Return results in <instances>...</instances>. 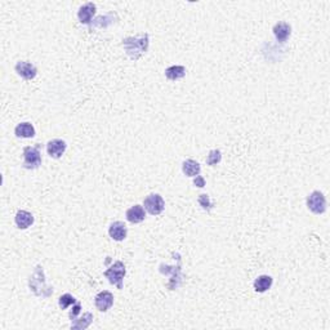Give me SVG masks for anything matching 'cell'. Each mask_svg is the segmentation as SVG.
<instances>
[{
    "label": "cell",
    "instance_id": "cell-24",
    "mask_svg": "<svg viewBox=\"0 0 330 330\" xmlns=\"http://www.w3.org/2000/svg\"><path fill=\"white\" fill-rule=\"evenodd\" d=\"M197 201H199V204L201 205V208H203L204 211L211 212L212 209H213V203H212L211 197H209V195H207V194H201V195H199Z\"/></svg>",
    "mask_w": 330,
    "mask_h": 330
},
{
    "label": "cell",
    "instance_id": "cell-5",
    "mask_svg": "<svg viewBox=\"0 0 330 330\" xmlns=\"http://www.w3.org/2000/svg\"><path fill=\"white\" fill-rule=\"evenodd\" d=\"M307 208L313 214H323L327 211V199L323 193L313 191L307 197Z\"/></svg>",
    "mask_w": 330,
    "mask_h": 330
},
{
    "label": "cell",
    "instance_id": "cell-19",
    "mask_svg": "<svg viewBox=\"0 0 330 330\" xmlns=\"http://www.w3.org/2000/svg\"><path fill=\"white\" fill-rule=\"evenodd\" d=\"M93 321V315H92L91 312H85L83 315V317H80V319H74L71 320V329L73 330H83L87 329L89 325Z\"/></svg>",
    "mask_w": 330,
    "mask_h": 330
},
{
    "label": "cell",
    "instance_id": "cell-8",
    "mask_svg": "<svg viewBox=\"0 0 330 330\" xmlns=\"http://www.w3.org/2000/svg\"><path fill=\"white\" fill-rule=\"evenodd\" d=\"M95 305L101 312L109 311L114 305V294L107 291L98 293L95 298Z\"/></svg>",
    "mask_w": 330,
    "mask_h": 330
},
{
    "label": "cell",
    "instance_id": "cell-9",
    "mask_svg": "<svg viewBox=\"0 0 330 330\" xmlns=\"http://www.w3.org/2000/svg\"><path fill=\"white\" fill-rule=\"evenodd\" d=\"M160 272H161L163 275H169V273H172L171 283L168 284V288H169L171 291H175V288H178V284L175 283V280H177L178 283L181 284V263H179L177 267H171V266H167V265H160Z\"/></svg>",
    "mask_w": 330,
    "mask_h": 330
},
{
    "label": "cell",
    "instance_id": "cell-12",
    "mask_svg": "<svg viewBox=\"0 0 330 330\" xmlns=\"http://www.w3.org/2000/svg\"><path fill=\"white\" fill-rule=\"evenodd\" d=\"M127 233H128V230L124 222L116 221V222H113V223L110 225L109 235H110V237H111L113 240H115V241H123V240H125Z\"/></svg>",
    "mask_w": 330,
    "mask_h": 330
},
{
    "label": "cell",
    "instance_id": "cell-21",
    "mask_svg": "<svg viewBox=\"0 0 330 330\" xmlns=\"http://www.w3.org/2000/svg\"><path fill=\"white\" fill-rule=\"evenodd\" d=\"M114 17H115L114 13H109V15H106V16H101V17H98V19H96L95 21L92 22L91 27L92 29H93V27H95V29H106L107 26L113 25Z\"/></svg>",
    "mask_w": 330,
    "mask_h": 330
},
{
    "label": "cell",
    "instance_id": "cell-20",
    "mask_svg": "<svg viewBox=\"0 0 330 330\" xmlns=\"http://www.w3.org/2000/svg\"><path fill=\"white\" fill-rule=\"evenodd\" d=\"M185 75H186L185 66L175 65L171 66V67H168V69L165 70V77H167V79L172 80V81L182 79V78H185Z\"/></svg>",
    "mask_w": 330,
    "mask_h": 330
},
{
    "label": "cell",
    "instance_id": "cell-7",
    "mask_svg": "<svg viewBox=\"0 0 330 330\" xmlns=\"http://www.w3.org/2000/svg\"><path fill=\"white\" fill-rule=\"evenodd\" d=\"M16 73L19 74L22 79L33 80L38 75V69L33 63L27 61H19L16 63Z\"/></svg>",
    "mask_w": 330,
    "mask_h": 330
},
{
    "label": "cell",
    "instance_id": "cell-6",
    "mask_svg": "<svg viewBox=\"0 0 330 330\" xmlns=\"http://www.w3.org/2000/svg\"><path fill=\"white\" fill-rule=\"evenodd\" d=\"M143 205H145L146 211L151 215H159L163 213L164 208H165V201L159 194H150L143 200Z\"/></svg>",
    "mask_w": 330,
    "mask_h": 330
},
{
    "label": "cell",
    "instance_id": "cell-17",
    "mask_svg": "<svg viewBox=\"0 0 330 330\" xmlns=\"http://www.w3.org/2000/svg\"><path fill=\"white\" fill-rule=\"evenodd\" d=\"M182 171H183V173L187 177H196V175H200L201 167H200V164L197 161H195V160L187 159L182 164Z\"/></svg>",
    "mask_w": 330,
    "mask_h": 330
},
{
    "label": "cell",
    "instance_id": "cell-10",
    "mask_svg": "<svg viewBox=\"0 0 330 330\" xmlns=\"http://www.w3.org/2000/svg\"><path fill=\"white\" fill-rule=\"evenodd\" d=\"M96 4L95 3H85L84 5L79 8L78 12V19H79L80 23L83 25H91L93 16L96 15Z\"/></svg>",
    "mask_w": 330,
    "mask_h": 330
},
{
    "label": "cell",
    "instance_id": "cell-1",
    "mask_svg": "<svg viewBox=\"0 0 330 330\" xmlns=\"http://www.w3.org/2000/svg\"><path fill=\"white\" fill-rule=\"evenodd\" d=\"M150 45V37L149 34H139L137 37H129L123 40V47L127 52V55L132 59H139L142 56L145 55Z\"/></svg>",
    "mask_w": 330,
    "mask_h": 330
},
{
    "label": "cell",
    "instance_id": "cell-2",
    "mask_svg": "<svg viewBox=\"0 0 330 330\" xmlns=\"http://www.w3.org/2000/svg\"><path fill=\"white\" fill-rule=\"evenodd\" d=\"M29 288L37 297L41 298V299H47L53 294V288L47 285L45 283V273L40 265L35 267L33 275L30 276Z\"/></svg>",
    "mask_w": 330,
    "mask_h": 330
},
{
    "label": "cell",
    "instance_id": "cell-18",
    "mask_svg": "<svg viewBox=\"0 0 330 330\" xmlns=\"http://www.w3.org/2000/svg\"><path fill=\"white\" fill-rule=\"evenodd\" d=\"M272 283H273V279L269 275H261L258 276L255 281H254V289L258 293H265L272 287Z\"/></svg>",
    "mask_w": 330,
    "mask_h": 330
},
{
    "label": "cell",
    "instance_id": "cell-15",
    "mask_svg": "<svg viewBox=\"0 0 330 330\" xmlns=\"http://www.w3.org/2000/svg\"><path fill=\"white\" fill-rule=\"evenodd\" d=\"M15 222L19 230H26L34 223V215L27 211H19L16 214Z\"/></svg>",
    "mask_w": 330,
    "mask_h": 330
},
{
    "label": "cell",
    "instance_id": "cell-13",
    "mask_svg": "<svg viewBox=\"0 0 330 330\" xmlns=\"http://www.w3.org/2000/svg\"><path fill=\"white\" fill-rule=\"evenodd\" d=\"M272 31H273V35H275L277 41H280V43H285V41L291 38V27L289 23H287V22H277V23L273 26Z\"/></svg>",
    "mask_w": 330,
    "mask_h": 330
},
{
    "label": "cell",
    "instance_id": "cell-16",
    "mask_svg": "<svg viewBox=\"0 0 330 330\" xmlns=\"http://www.w3.org/2000/svg\"><path fill=\"white\" fill-rule=\"evenodd\" d=\"M15 135L19 138H33L35 137V128L31 123H19L15 129Z\"/></svg>",
    "mask_w": 330,
    "mask_h": 330
},
{
    "label": "cell",
    "instance_id": "cell-4",
    "mask_svg": "<svg viewBox=\"0 0 330 330\" xmlns=\"http://www.w3.org/2000/svg\"><path fill=\"white\" fill-rule=\"evenodd\" d=\"M41 165V154L38 146H27L23 149V168L38 169Z\"/></svg>",
    "mask_w": 330,
    "mask_h": 330
},
{
    "label": "cell",
    "instance_id": "cell-23",
    "mask_svg": "<svg viewBox=\"0 0 330 330\" xmlns=\"http://www.w3.org/2000/svg\"><path fill=\"white\" fill-rule=\"evenodd\" d=\"M77 302H78L77 299H75L71 294H63V295L59 297L58 305H59V307H61V310H66L69 306L75 305Z\"/></svg>",
    "mask_w": 330,
    "mask_h": 330
},
{
    "label": "cell",
    "instance_id": "cell-3",
    "mask_svg": "<svg viewBox=\"0 0 330 330\" xmlns=\"http://www.w3.org/2000/svg\"><path fill=\"white\" fill-rule=\"evenodd\" d=\"M127 275V270H125V266H124L123 262L116 261L114 263L109 270L105 271V276L109 279L110 284L113 285H116V288L119 291L123 289V281L124 277Z\"/></svg>",
    "mask_w": 330,
    "mask_h": 330
},
{
    "label": "cell",
    "instance_id": "cell-26",
    "mask_svg": "<svg viewBox=\"0 0 330 330\" xmlns=\"http://www.w3.org/2000/svg\"><path fill=\"white\" fill-rule=\"evenodd\" d=\"M194 185H195L196 187L203 189V187H205V179H204V177H201V175H196L195 179H194Z\"/></svg>",
    "mask_w": 330,
    "mask_h": 330
},
{
    "label": "cell",
    "instance_id": "cell-11",
    "mask_svg": "<svg viewBox=\"0 0 330 330\" xmlns=\"http://www.w3.org/2000/svg\"><path fill=\"white\" fill-rule=\"evenodd\" d=\"M67 145L63 139H52L47 143V153L48 155L53 159H59L65 154Z\"/></svg>",
    "mask_w": 330,
    "mask_h": 330
},
{
    "label": "cell",
    "instance_id": "cell-22",
    "mask_svg": "<svg viewBox=\"0 0 330 330\" xmlns=\"http://www.w3.org/2000/svg\"><path fill=\"white\" fill-rule=\"evenodd\" d=\"M222 153L219 150H212L209 155L207 156V164L209 167H215L217 164L221 163Z\"/></svg>",
    "mask_w": 330,
    "mask_h": 330
},
{
    "label": "cell",
    "instance_id": "cell-14",
    "mask_svg": "<svg viewBox=\"0 0 330 330\" xmlns=\"http://www.w3.org/2000/svg\"><path fill=\"white\" fill-rule=\"evenodd\" d=\"M127 219L131 223H141V222L145 221L146 218V212L145 208L142 205H133L132 208H129L127 211Z\"/></svg>",
    "mask_w": 330,
    "mask_h": 330
},
{
    "label": "cell",
    "instance_id": "cell-25",
    "mask_svg": "<svg viewBox=\"0 0 330 330\" xmlns=\"http://www.w3.org/2000/svg\"><path fill=\"white\" fill-rule=\"evenodd\" d=\"M80 311H81V305H80L79 302H77V303L74 305L73 310H71V311H70V313H69L70 320L77 319L78 315H79V313H80Z\"/></svg>",
    "mask_w": 330,
    "mask_h": 330
}]
</instances>
